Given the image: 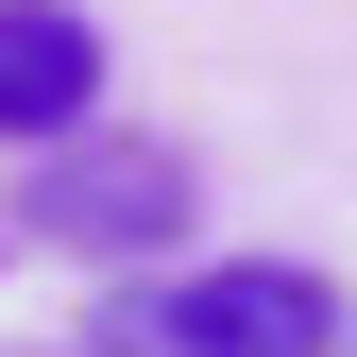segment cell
Segmentation results:
<instances>
[{"instance_id": "cell-1", "label": "cell", "mask_w": 357, "mask_h": 357, "mask_svg": "<svg viewBox=\"0 0 357 357\" xmlns=\"http://www.w3.org/2000/svg\"><path fill=\"white\" fill-rule=\"evenodd\" d=\"M34 238L102 255V273H153L170 238H188V153L170 137H34Z\"/></svg>"}, {"instance_id": "cell-2", "label": "cell", "mask_w": 357, "mask_h": 357, "mask_svg": "<svg viewBox=\"0 0 357 357\" xmlns=\"http://www.w3.org/2000/svg\"><path fill=\"white\" fill-rule=\"evenodd\" d=\"M340 340V289L289 273V255H221V273H170L137 324H119V357H324Z\"/></svg>"}, {"instance_id": "cell-3", "label": "cell", "mask_w": 357, "mask_h": 357, "mask_svg": "<svg viewBox=\"0 0 357 357\" xmlns=\"http://www.w3.org/2000/svg\"><path fill=\"white\" fill-rule=\"evenodd\" d=\"M102 102V34L68 17V0H0V137H68V119Z\"/></svg>"}]
</instances>
